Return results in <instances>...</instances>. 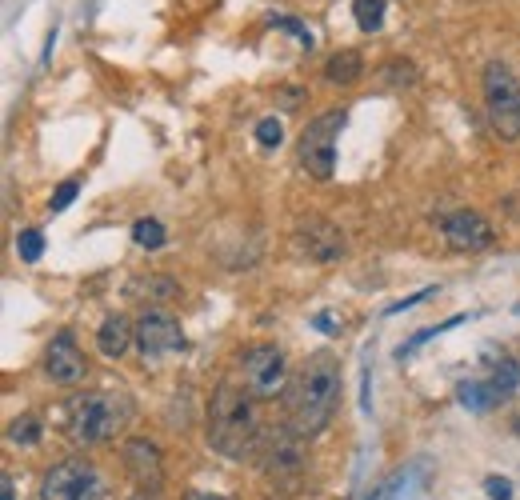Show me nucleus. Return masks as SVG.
<instances>
[{"mask_svg": "<svg viewBox=\"0 0 520 500\" xmlns=\"http://www.w3.org/2000/svg\"><path fill=\"white\" fill-rule=\"evenodd\" d=\"M352 16L360 32H376L384 24V0H352Z\"/></svg>", "mask_w": 520, "mask_h": 500, "instance_id": "4be33fe9", "label": "nucleus"}, {"mask_svg": "<svg viewBox=\"0 0 520 500\" xmlns=\"http://www.w3.org/2000/svg\"><path fill=\"white\" fill-rule=\"evenodd\" d=\"M132 240H136L140 248H160V244L168 240V232H164V224H160V220L140 216V220L132 224Z\"/></svg>", "mask_w": 520, "mask_h": 500, "instance_id": "aec40b11", "label": "nucleus"}, {"mask_svg": "<svg viewBox=\"0 0 520 500\" xmlns=\"http://www.w3.org/2000/svg\"><path fill=\"white\" fill-rule=\"evenodd\" d=\"M8 444H20V448L40 444V420H36V416H16V420L8 424Z\"/></svg>", "mask_w": 520, "mask_h": 500, "instance_id": "412c9836", "label": "nucleus"}, {"mask_svg": "<svg viewBox=\"0 0 520 500\" xmlns=\"http://www.w3.org/2000/svg\"><path fill=\"white\" fill-rule=\"evenodd\" d=\"M424 484H428V464H424V460H412V464L396 468L368 500H416V492H424Z\"/></svg>", "mask_w": 520, "mask_h": 500, "instance_id": "ddd939ff", "label": "nucleus"}, {"mask_svg": "<svg viewBox=\"0 0 520 500\" xmlns=\"http://www.w3.org/2000/svg\"><path fill=\"white\" fill-rule=\"evenodd\" d=\"M512 432H516V436H520V416H516V420H512Z\"/></svg>", "mask_w": 520, "mask_h": 500, "instance_id": "72a5a7b5", "label": "nucleus"}, {"mask_svg": "<svg viewBox=\"0 0 520 500\" xmlns=\"http://www.w3.org/2000/svg\"><path fill=\"white\" fill-rule=\"evenodd\" d=\"M304 468V452H300V436L296 432H284L276 436L268 448H264V472L276 476V480H288Z\"/></svg>", "mask_w": 520, "mask_h": 500, "instance_id": "4468645a", "label": "nucleus"}, {"mask_svg": "<svg viewBox=\"0 0 520 500\" xmlns=\"http://www.w3.org/2000/svg\"><path fill=\"white\" fill-rule=\"evenodd\" d=\"M484 492H488V500H512V484H508L504 476H488V480H484Z\"/></svg>", "mask_w": 520, "mask_h": 500, "instance_id": "c85d7f7f", "label": "nucleus"}, {"mask_svg": "<svg viewBox=\"0 0 520 500\" xmlns=\"http://www.w3.org/2000/svg\"><path fill=\"white\" fill-rule=\"evenodd\" d=\"M132 396L124 388H96L68 400V436L72 444H108L132 424Z\"/></svg>", "mask_w": 520, "mask_h": 500, "instance_id": "f03ea898", "label": "nucleus"}, {"mask_svg": "<svg viewBox=\"0 0 520 500\" xmlns=\"http://www.w3.org/2000/svg\"><path fill=\"white\" fill-rule=\"evenodd\" d=\"M488 360H492V380H488V384L508 400V396L520 388V364H516L512 356H488Z\"/></svg>", "mask_w": 520, "mask_h": 500, "instance_id": "a211bd4d", "label": "nucleus"}, {"mask_svg": "<svg viewBox=\"0 0 520 500\" xmlns=\"http://www.w3.org/2000/svg\"><path fill=\"white\" fill-rule=\"evenodd\" d=\"M16 252H20V260L36 264V260L44 256V232H40V228H20V236H16Z\"/></svg>", "mask_w": 520, "mask_h": 500, "instance_id": "b1692460", "label": "nucleus"}, {"mask_svg": "<svg viewBox=\"0 0 520 500\" xmlns=\"http://www.w3.org/2000/svg\"><path fill=\"white\" fill-rule=\"evenodd\" d=\"M456 400H460L468 412H488V408H496L504 396H500L492 384H484V380H460Z\"/></svg>", "mask_w": 520, "mask_h": 500, "instance_id": "f3484780", "label": "nucleus"}, {"mask_svg": "<svg viewBox=\"0 0 520 500\" xmlns=\"http://www.w3.org/2000/svg\"><path fill=\"white\" fill-rule=\"evenodd\" d=\"M484 108H488V124L496 132V140L512 144L520 140V80L508 72V64H488L484 68Z\"/></svg>", "mask_w": 520, "mask_h": 500, "instance_id": "20e7f679", "label": "nucleus"}, {"mask_svg": "<svg viewBox=\"0 0 520 500\" xmlns=\"http://www.w3.org/2000/svg\"><path fill=\"white\" fill-rule=\"evenodd\" d=\"M256 144L260 148H276L280 140H284V124H280V116H264V120H256Z\"/></svg>", "mask_w": 520, "mask_h": 500, "instance_id": "393cba45", "label": "nucleus"}, {"mask_svg": "<svg viewBox=\"0 0 520 500\" xmlns=\"http://www.w3.org/2000/svg\"><path fill=\"white\" fill-rule=\"evenodd\" d=\"M76 192H80V180H64V184H56V192H52L48 208H52V212H64V208L76 200Z\"/></svg>", "mask_w": 520, "mask_h": 500, "instance_id": "bb28decb", "label": "nucleus"}, {"mask_svg": "<svg viewBox=\"0 0 520 500\" xmlns=\"http://www.w3.org/2000/svg\"><path fill=\"white\" fill-rule=\"evenodd\" d=\"M296 240H300V248H304L316 264H332V260H340V252H344L340 228H336L332 220H324V216L300 220V224H296Z\"/></svg>", "mask_w": 520, "mask_h": 500, "instance_id": "9b49d317", "label": "nucleus"}, {"mask_svg": "<svg viewBox=\"0 0 520 500\" xmlns=\"http://www.w3.org/2000/svg\"><path fill=\"white\" fill-rule=\"evenodd\" d=\"M240 368H244V384L256 400H272L276 392H284V352L276 344H252L240 352Z\"/></svg>", "mask_w": 520, "mask_h": 500, "instance_id": "0eeeda50", "label": "nucleus"}, {"mask_svg": "<svg viewBox=\"0 0 520 500\" xmlns=\"http://www.w3.org/2000/svg\"><path fill=\"white\" fill-rule=\"evenodd\" d=\"M272 24H276V28H284V32H292V36H296V44L312 52V44H316V36H312V28H308V24H300L296 16H272Z\"/></svg>", "mask_w": 520, "mask_h": 500, "instance_id": "a878e982", "label": "nucleus"}, {"mask_svg": "<svg viewBox=\"0 0 520 500\" xmlns=\"http://www.w3.org/2000/svg\"><path fill=\"white\" fill-rule=\"evenodd\" d=\"M44 372H48L56 384H64V388H72V384L84 380L88 364H84V356H80V348H76V336H72L68 328L48 340V348H44Z\"/></svg>", "mask_w": 520, "mask_h": 500, "instance_id": "9d476101", "label": "nucleus"}, {"mask_svg": "<svg viewBox=\"0 0 520 500\" xmlns=\"http://www.w3.org/2000/svg\"><path fill=\"white\" fill-rule=\"evenodd\" d=\"M252 392L236 388V384H220L212 392L208 404V444L228 456V460H244L252 456L256 444V408H252Z\"/></svg>", "mask_w": 520, "mask_h": 500, "instance_id": "7ed1b4c3", "label": "nucleus"}, {"mask_svg": "<svg viewBox=\"0 0 520 500\" xmlns=\"http://www.w3.org/2000/svg\"><path fill=\"white\" fill-rule=\"evenodd\" d=\"M40 500H104V476L88 460H60L44 472Z\"/></svg>", "mask_w": 520, "mask_h": 500, "instance_id": "423d86ee", "label": "nucleus"}, {"mask_svg": "<svg viewBox=\"0 0 520 500\" xmlns=\"http://www.w3.org/2000/svg\"><path fill=\"white\" fill-rule=\"evenodd\" d=\"M0 500H16V488H12V476L0 480Z\"/></svg>", "mask_w": 520, "mask_h": 500, "instance_id": "2f4dec72", "label": "nucleus"}, {"mask_svg": "<svg viewBox=\"0 0 520 500\" xmlns=\"http://www.w3.org/2000/svg\"><path fill=\"white\" fill-rule=\"evenodd\" d=\"M432 292H440V288H420V292H412V296H404V300H396V304H388L384 312H388V316H396V312H404V308H416V304H420V300H428Z\"/></svg>", "mask_w": 520, "mask_h": 500, "instance_id": "cd10ccee", "label": "nucleus"}, {"mask_svg": "<svg viewBox=\"0 0 520 500\" xmlns=\"http://www.w3.org/2000/svg\"><path fill=\"white\" fill-rule=\"evenodd\" d=\"M136 500H148V492H140V496H136Z\"/></svg>", "mask_w": 520, "mask_h": 500, "instance_id": "f704fd0d", "label": "nucleus"}, {"mask_svg": "<svg viewBox=\"0 0 520 500\" xmlns=\"http://www.w3.org/2000/svg\"><path fill=\"white\" fill-rule=\"evenodd\" d=\"M324 76H328L332 84H356V80L364 76V56H360L356 48H340V52L328 56Z\"/></svg>", "mask_w": 520, "mask_h": 500, "instance_id": "dca6fc26", "label": "nucleus"}, {"mask_svg": "<svg viewBox=\"0 0 520 500\" xmlns=\"http://www.w3.org/2000/svg\"><path fill=\"white\" fill-rule=\"evenodd\" d=\"M440 232H444L448 248H456V252H480V248H488L492 236H496L492 224H488L480 212H472V208L448 212V216L440 220Z\"/></svg>", "mask_w": 520, "mask_h": 500, "instance_id": "1a4fd4ad", "label": "nucleus"}, {"mask_svg": "<svg viewBox=\"0 0 520 500\" xmlns=\"http://www.w3.org/2000/svg\"><path fill=\"white\" fill-rule=\"evenodd\" d=\"M128 296H152V300H168V296H180V284L172 276H144L132 284Z\"/></svg>", "mask_w": 520, "mask_h": 500, "instance_id": "6ab92c4d", "label": "nucleus"}, {"mask_svg": "<svg viewBox=\"0 0 520 500\" xmlns=\"http://www.w3.org/2000/svg\"><path fill=\"white\" fill-rule=\"evenodd\" d=\"M340 404V364L328 352H312L300 372L288 380L284 388V416H288V432H296L300 440L320 436Z\"/></svg>", "mask_w": 520, "mask_h": 500, "instance_id": "f257e3e1", "label": "nucleus"}, {"mask_svg": "<svg viewBox=\"0 0 520 500\" xmlns=\"http://www.w3.org/2000/svg\"><path fill=\"white\" fill-rule=\"evenodd\" d=\"M184 500H228V496H216V492H184Z\"/></svg>", "mask_w": 520, "mask_h": 500, "instance_id": "473e14b6", "label": "nucleus"}, {"mask_svg": "<svg viewBox=\"0 0 520 500\" xmlns=\"http://www.w3.org/2000/svg\"><path fill=\"white\" fill-rule=\"evenodd\" d=\"M136 348L144 360H160L168 352H180L184 348V328L160 312V308H148L140 320H136Z\"/></svg>", "mask_w": 520, "mask_h": 500, "instance_id": "6e6552de", "label": "nucleus"}, {"mask_svg": "<svg viewBox=\"0 0 520 500\" xmlns=\"http://www.w3.org/2000/svg\"><path fill=\"white\" fill-rule=\"evenodd\" d=\"M464 320H468V316H452V320H444V324H432V328L416 332V336H412L408 344H400V348H396V360H408V356H412V352H416L420 344H428L432 336H440V332H448V328H456V324H464Z\"/></svg>", "mask_w": 520, "mask_h": 500, "instance_id": "5701e85b", "label": "nucleus"}, {"mask_svg": "<svg viewBox=\"0 0 520 500\" xmlns=\"http://www.w3.org/2000/svg\"><path fill=\"white\" fill-rule=\"evenodd\" d=\"M344 120H348V116H344L340 108H332V112H320L316 120H308V128L300 132V140H296V160H300V168H304L308 176L328 180V176L336 172V136H340Z\"/></svg>", "mask_w": 520, "mask_h": 500, "instance_id": "39448f33", "label": "nucleus"}, {"mask_svg": "<svg viewBox=\"0 0 520 500\" xmlns=\"http://www.w3.org/2000/svg\"><path fill=\"white\" fill-rule=\"evenodd\" d=\"M516 312H520V304H516Z\"/></svg>", "mask_w": 520, "mask_h": 500, "instance_id": "c9c22d12", "label": "nucleus"}, {"mask_svg": "<svg viewBox=\"0 0 520 500\" xmlns=\"http://www.w3.org/2000/svg\"><path fill=\"white\" fill-rule=\"evenodd\" d=\"M312 328H316V332H324V336H340L336 312H316V316H312Z\"/></svg>", "mask_w": 520, "mask_h": 500, "instance_id": "c756f323", "label": "nucleus"}, {"mask_svg": "<svg viewBox=\"0 0 520 500\" xmlns=\"http://www.w3.org/2000/svg\"><path fill=\"white\" fill-rule=\"evenodd\" d=\"M300 104V88H284L280 92V108H296Z\"/></svg>", "mask_w": 520, "mask_h": 500, "instance_id": "7c9ffc66", "label": "nucleus"}, {"mask_svg": "<svg viewBox=\"0 0 520 500\" xmlns=\"http://www.w3.org/2000/svg\"><path fill=\"white\" fill-rule=\"evenodd\" d=\"M128 344H136V324H132V320H124L120 312H116V316H108V320L96 328V348H100V356L120 360V356L128 352Z\"/></svg>", "mask_w": 520, "mask_h": 500, "instance_id": "2eb2a0df", "label": "nucleus"}, {"mask_svg": "<svg viewBox=\"0 0 520 500\" xmlns=\"http://www.w3.org/2000/svg\"><path fill=\"white\" fill-rule=\"evenodd\" d=\"M124 468H128V476L140 484V492H156L160 484H164V464H160V448L152 444V440H144V436H132V440H124Z\"/></svg>", "mask_w": 520, "mask_h": 500, "instance_id": "f8f14e48", "label": "nucleus"}]
</instances>
